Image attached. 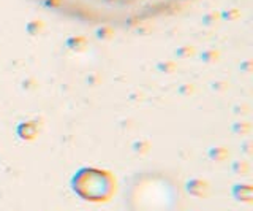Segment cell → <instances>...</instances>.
Wrapping results in <instances>:
<instances>
[{
  "mask_svg": "<svg viewBox=\"0 0 253 211\" xmlns=\"http://www.w3.org/2000/svg\"><path fill=\"white\" fill-rule=\"evenodd\" d=\"M206 191H208V186L203 181H198V179H193V181H188L187 183V192L196 195V197H203L206 195Z\"/></svg>",
  "mask_w": 253,
  "mask_h": 211,
  "instance_id": "obj_4",
  "label": "cell"
},
{
  "mask_svg": "<svg viewBox=\"0 0 253 211\" xmlns=\"http://www.w3.org/2000/svg\"><path fill=\"white\" fill-rule=\"evenodd\" d=\"M63 16L100 26H133L163 18L190 0H38Z\"/></svg>",
  "mask_w": 253,
  "mask_h": 211,
  "instance_id": "obj_1",
  "label": "cell"
},
{
  "mask_svg": "<svg viewBox=\"0 0 253 211\" xmlns=\"http://www.w3.org/2000/svg\"><path fill=\"white\" fill-rule=\"evenodd\" d=\"M233 195L237 202H242V203H250L253 202V191L250 186H245V184H236L233 187Z\"/></svg>",
  "mask_w": 253,
  "mask_h": 211,
  "instance_id": "obj_3",
  "label": "cell"
},
{
  "mask_svg": "<svg viewBox=\"0 0 253 211\" xmlns=\"http://www.w3.org/2000/svg\"><path fill=\"white\" fill-rule=\"evenodd\" d=\"M71 187L83 200L95 203L106 202L114 194V186L109 176L95 170L79 171L78 176L75 175L73 181H71Z\"/></svg>",
  "mask_w": 253,
  "mask_h": 211,
  "instance_id": "obj_2",
  "label": "cell"
}]
</instances>
